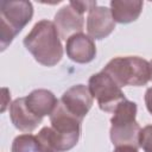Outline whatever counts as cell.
I'll return each mask as SVG.
<instances>
[{
	"label": "cell",
	"mask_w": 152,
	"mask_h": 152,
	"mask_svg": "<svg viewBox=\"0 0 152 152\" xmlns=\"http://www.w3.org/2000/svg\"><path fill=\"white\" fill-rule=\"evenodd\" d=\"M25 48L34 59L45 66L56 65L63 57V46L53 21L43 19L34 24L24 38Z\"/></svg>",
	"instance_id": "obj_1"
},
{
	"label": "cell",
	"mask_w": 152,
	"mask_h": 152,
	"mask_svg": "<svg viewBox=\"0 0 152 152\" xmlns=\"http://www.w3.org/2000/svg\"><path fill=\"white\" fill-rule=\"evenodd\" d=\"M120 87L145 86L152 75L150 62L138 56L115 57L110 59L103 70Z\"/></svg>",
	"instance_id": "obj_2"
},
{
	"label": "cell",
	"mask_w": 152,
	"mask_h": 152,
	"mask_svg": "<svg viewBox=\"0 0 152 152\" xmlns=\"http://www.w3.org/2000/svg\"><path fill=\"white\" fill-rule=\"evenodd\" d=\"M137 103L133 101H122L110 119V140L115 147L118 146H133L135 148L140 147L139 135L140 126L135 120L137 115Z\"/></svg>",
	"instance_id": "obj_3"
},
{
	"label": "cell",
	"mask_w": 152,
	"mask_h": 152,
	"mask_svg": "<svg viewBox=\"0 0 152 152\" xmlns=\"http://www.w3.org/2000/svg\"><path fill=\"white\" fill-rule=\"evenodd\" d=\"M33 6L30 1L0 2V46L4 51L15 38V36L31 21Z\"/></svg>",
	"instance_id": "obj_4"
},
{
	"label": "cell",
	"mask_w": 152,
	"mask_h": 152,
	"mask_svg": "<svg viewBox=\"0 0 152 152\" xmlns=\"http://www.w3.org/2000/svg\"><path fill=\"white\" fill-rule=\"evenodd\" d=\"M88 88L93 97L96 99L97 104L103 112H113L125 100V94L121 87L104 71H100L90 76Z\"/></svg>",
	"instance_id": "obj_5"
},
{
	"label": "cell",
	"mask_w": 152,
	"mask_h": 152,
	"mask_svg": "<svg viewBox=\"0 0 152 152\" xmlns=\"http://www.w3.org/2000/svg\"><path fill=\"white\" fill-rule=\"evenodd\" d=\"M51 127L55 131L57 139L59 141L61 152H65L76 146L81 135V124L82 121L74 115L69 114L61 101L50 115Z\"/></svg>",
	"instance_id": "obj_6"
},
{
	"label": "cell",
	"mask_w": 152,
	"mask_h": 152,
	"mask_svg": "<svg viewBox=\"0 0 152 152\" xmlns=\"http://www.w3.org/2000/svg\"><path fill=\"white\" fill-rule=\"evenodd\" d=\"M59 101L69 114L80 119L81 121L93 106V96L89 88L84 84L72 86L64 91Z\"/></svg>",
	"instance_id": "obj_7"
},
{
	"label": "cell",
	"mask_w": 152,
	"mask_h": 152,
	"mask_svg": "<svg viewBox=\"0 0 152 152\" xmlns=\"http://www.w3.org/2000/svg\"><path fill=\"white\" fill-rule=\"evenodd\" d=\"M55 26L59 33L61 39L68 40L72 34L80 33L84 26L83 13L77 10L71 2L64 5L55 14Z\"/></svg>",
	"instance_id": "obj_8"
},
{
	"label": "cell",
	"mask_w": 152,
	"mask_h": 152,
	"mask_svg": "<svg viewBox=\"0 0 152 152\" xmlns=\"http://www.w3.org/2000/svg\"><path fill=\"white\" fill-rule=\"evenodd\" d=\"M115 28V21L109 8L104 6H95L88 12L87 32L94 39H102L109 36Z\"/></svg>",
	"instance_id": "obj_9"
},
{
	"label": "cell",
	"mask_w": 152,
	"mask_h": 152,
	"mask_svg": "<svg viewBox=\"0 0 152 152\" xmlns=\"http://www.w3.org/2000/svg\"><path fill=\"white\" fill-rule=\"evenodd\" d=\"M65 50L68 57L72 62L81 64L91 62L96 56V46L94 40L82 32L75 33L68 38Z\"/></svg>",
	"instance_id": "obj_10"
},
{
	"label": "cell",
	"mask_w": 152,
	"mask_h": 152,
	"mask_svg": "<svg viewBox=\"0 0 152 152\" xmlns=\"http://www.w3.org/2000/svg\"><path fill=\"white\" fill-rule=\"evenodd\" d=\"M10 116H11V120L14 127L26 133L34 131L43 120V118L34 115L28 109L25 97H18L11 103Z\"/></svg>",
	"instance_id": "obj_11"
},
{
	"label": "cell",
	"mask_w": 152,
	"mask_h": 152,
	"mask_svg": "<svg viewBox=\"0 0 152 152\" xmlns=\"http://www.w3.org/2000/svg\"><path fill=\"white\" fill-rule=\"evenodd\" d=\"M25 101L28 109L34 115L44 118L45 115H51L59 100H57L53 93L48 89H36L25 97Z\"/></svg>",
	"instance_id": "obj_12"
},
{
	"label": "cell",
	"mask_w": 152,
	"mask_h": 152,
	"mask_svg": "<svg viewBox=\"0 0 152 152\" xmlns=\"http://www.w3.org/2000/svg\"><path fill=\"white\" fill-rule=\"evenodd\" d=\"M144 2L140 0H112L110 12L115 23L128 24L137 20L141 13Z\"/></svg>",
	"instance_id": "obj_13"
},
{
	"label": "cell",
	"mask_w": 152,
	"mask_h": 152,
	"mask_svg": "<svg viewBox=\"0 0 152 152\" xmlns=\"http://www.w3.org/2000/svg\"><path fill=\"white\" fill-rule=\"evenodd\" d=\"M12 152H42L38 139L30 133L20 134L14 138L12 142Z\"/></svg>",
	"instance_id": "obj_14"
},
{
	"label": "cell",
	"mask_w": 152,
	"mask_h": 152,
	"mask_svg": "<svg viewBox=\"0 0 152 152\" xmlns=\"http://www.w3.org/2000/svg\"><path fill=\"white\" fill-rule=\"evenodd\" d=\"M139 145L144 152H152V125H147L140 131Z\"/></svg>",
	"instance_id": "obj_15"
},
{
	"label": "cell",
	"mask_w": 152,
	"mask_h": 152,
	"mask_svg": "<svg viewBox=\"0 0 152 152\" xmlns=\"http://www.w3.org/2000/svg\"><path fill=\"white\" fill-rule=\"evenodd\" d=\"M145 104H146L147 110L152 114V87L148 88L145 93Z\"/></svg>",
	"instance_id": "obj_16"
},
{
	"label": "cell",
	"mask_w": 152,
	"mask_h": 152,
	"mask_svg": "<svg viewBox=\"0 0 152 152\" xmlns=\"http://www.w3.org/2000/svg\"><path fill=\"white\" fill-rule=\"evenodd\" d=\"M113 152H138V148L133 146H118Z\"/></svg>",
	"instance_id": "obj_17"
},
{
	"label": "cell",
	"mask_w": 152,
	"mask_h": 152,
	"mask_svg": "<svg viewBox=\"0 0 152 152\" xmlns=\"http://www.w3.org/2000/svg\"><path fill=\"white\" fill-rule=\"evenodd\" d=\"M150 64H151V69H152V61L150 62ZM151 80H152V75H151Z\"/></svg>",
	"instance_id": "obj_18"
}]
</instances>
